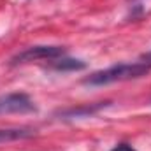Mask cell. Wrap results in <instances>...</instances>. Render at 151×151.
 I'll return each instance as SVG.
<instances>
[{
	"label": "cell",
	"mask_w": 151,
	"mask_h": 151,
	"mask_svg": "<svg viewBox=\"0 0 151 151\" xmlns=\"http://www.w3.org/2000/svg\"><path fill=\"white\" fill-rule=\"evenodd\" d=\"M32 135H34V132L28 130V128H9V130H2L0 128V144L2 142H12V141L28 139Z\"/></svg>",
	"instance_id": "5"
},
{
	"label": "cell",
	"mask_w": 151,
	"mask_h": 151,
	"mask_svg": "<svg viewBox=\"0 0 151 151\" xmlns=\"http://www.w3.org/2000/svg\"><path fill=\"white\" fill-rule=\"evenodd\" d=\"M111 151H135V150H134L130 144H125V142H123V144H118V146H114Z\"/></svg>",
	"instance_id": "7"
},
{
	"label": "cell",
	"mask_w": 151,
	"mask_h": 151,
	"mask_svg": "<svg viewBox=\"0 0 151 151\" xmlns=\"http://www.w3.org/2000/svg\"><path fill=\"white\" fill-rule=\"evenodd\" d=\"M53 70H58V72H76V70H83L86 69V63L83 60H76V58H56V60H51V65H49Z\"/></svg>",
	"instance_id": "4"
},
{
	"label": "cell",
	"mask_w": 151,
	"mask_h": 151,
	"mask_svg": "<svg viewBox=\"0 0 151 151\" xmlns=\"http://www.w3.org/2000/svg\"><path fill=\"white\" fill-rule=\"evenodd\" d=\"M109 102H100V104H95V106H83V107H77V109H67V111H62L63 118H79V116H88V114H93L97 111H100L102 107H106Z\"/></svg>",
	"instance_id": "6"
},
{
	"label": "cell",
	"mask_w": 151,
	"mask_h": 151,
	"mask_svg": "<svg viewBox=\"0 0 151 151\" xmlns=\"http://www.w3.org/2000/svg\"><path fill=\"white\" fill-rule=\"evenodd\" d=\"M151 72V63H148L142 56L132 63H118L113 67H107L104 70L93 72L88 76L83 83L90 84V86H104V84H111L118 81H128V79H137L142 76Z\"/></svg>",
	"instance_id": "1"
},
{
	"label": "cell",
	"mask_w": 151,
	"mask_h": 151,
	"mask_svg": "<svg viewBox=\"0 0 151 151\" xmlns=\"http://www.w3.org/2000/svg\"><path fill=\"white\" fill-rule=\"evenodd\" d=\"M63 55H65V47L62 46H32L18 53L16 56H12L11 65L28 63V62H37V60H56Z\"/></svg>",
	"instance_id": "2"
},
{
	"label": "cell",
	"mask_w": 151,
	"mask_h": 151,
	"mask_svg": "<svg viewBox=\"0 0 151 151\" xmlns=\"http://www.w3.org/2000/svg\"><path fill=\"white\" fill-rule=\"evenodd\" d=\"M35 111L37 107L27 93H9L0 97V114H27Z\"/></svg>",
	"instance_id": "3"
}]
</instances>
